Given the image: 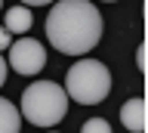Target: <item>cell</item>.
Here are the masks:
<instances>
[{
	"label": "cell",
	"mask_w": 148,
	"mask_h": 133,
	"mask_svg": "<svg viewBox=\"0 0 148 133\" xmlns=\"http://www.w3.org/2000/svg\"><path fill=\"white\" fill-rule=\"evenodd\" d=\"M105 22L90 0H56L46 16V37L65 56H83L102 40Z\"/></svg>",
	"instance_id": "obj_1"
},
{
	"label": "cell",
	"mask_w": 148,
	"mask_h": 133,
	"mask_svg": "<svg viewBox=\"0 0 148 133\" xmlns=\"http://www.w3.org/2000/svg\"><path fill=\"white\" fill-rule=\"evenodd\" d=\"M22 118L34 127H56L68 112V93L53 81H37L22 93Z\"/></svg>",
	"instance_id": "obj_2"
},
{
	"label": "cell",
	"mask_w": 148,
	"mask_h": 133,
	"mask_svg": "<svg viewBox=\"0 0 148 133\" xmlns=\"http://www.w3.org/2000/svg\"><path fill=\"white\" fill-rule=\"evenodd\" d=\"M65 93L80 105H99L111 93V71L96 59H77L65 74Z\"/></svg>",
	"instance_id": "obj_3"
},
{
	"label": "cell",
	"mask_w": 148,
	"mask_h": 133,
	"mask_svg": "<svg viewBox=\"0 0 148 133\" xmlns=\"http://www.w3.org/2000/svg\"><path fill=\"white\" fill-rule=\"evenodd\" d=\"M46 65V50L40 40L34 37H22L9 43V68L18 74H37Z\"/></svg>",
	"instance_id": "obj_4"
},
{
	"label": "cell",
	"mask_w": 148,
	"mask_h": 133,
	"mask_svg": "<svg viewBox=\"0 0 148 133\" xmlns=\"http://www.w3.org/2000/svg\"><path fill=\"white\" fill-rule=\"evenodd\" d=\"M31 25H34V16H31V10H28L25 3L6 10V16H3V28H6L9 34H28Z\"/></svg>",
	"instance_id": "obj_5"
},
{
	"label": "cell",
	"mask_w": 148,
	"mask_h": 133,
	"mask_svg": "<svg viewBox=\"0 0 148 133\" xmlns=\"http://www.w3.org/2000/svg\"><path fill=\"white\" fill-rule=\"evenodd\" d=\"M120 121H123L127 130L142 133L145 130V102L142 99H127V102L120 105Z\"/></svg>",
	"instance_id": "obj_6"
},
{
	"label": "cell",
	"mask_w": 148,
	"mask_h": 133,
	"mask_svg": "<svg viewBox=\"0 0 148 133\" xmlns=\"http://www.w3.org/2000/svg\"><path fill=\"white\" fill-rule=\"evenodd\" d=\"M22 130V112L0 96V133H18Z\"/></svg>",
	"instance_id": "obj_7"
},
{
	"label": "cell",
	"mask_w": 148,
	"mask_h": 133,
	"mask_svg": "<svg viewBox=\"0 0 148 133\" xmlns=\"http://www.w3.org/2000/svg\"><path fill=\"white\" fill-rule=\"evenodd\" d=\"M83 130H86V133H96V130H99V133H108L111 127H108V121H102V118H90V121L83 124Z\"/></svg>",
	"instance_id": "obj_8"
},
{
	"label": "cell",
	"mask_w": 148,
	"mask_h": 133,
	"mask_svg": "<svg viewBox=\"0 0 148 133\" xmlns=\"http://www.w3.org/2000/svg\"><path fill=\"white\" fill-rule=\"evenodd\" d=\"M9 43H12V34L6 28H0V50H9Z\"/></svg>",
	"instance_id": "obj_9"
},
{
	"label": "cell",
	"mask_w": 148,
	"mask_h": 133,
	"mask_svg": "<svg viewBox=\"0 0 148 133\" xmlns=\"http://www.w3.org/2000/svg\"><path fill=\"white\" fill-rule=\"evenodd\" d=\"M136 65H139V71H145V47L136 50Z\"/></svg>",
	"instance_id": "obj_10"
},
{
	"label": "cell",
	"mask_w": 148,
	"mask_h": 133,
	"mask_svg": "<svg viewBox=\"0 0 148 133\" xmlns=\"http://www.w3.org/2000/svg\"><path fill=\"white\" fill-rule=\"evenodd\" d=\"M18 3H25V6H49L56 0H18Z\"/></svg>",
	"instance_id": "obj_11"
},
{
	"label": "cell",
	"mask_w": 148,
	"mask_h": 133,
	"mask_svg": "<svg viewBox=\"0 0 148 133\" xmlns=\"http://www.w3.org/2000/svg\"><path fill=\"white\" fill-rule=\"evenodd\" d=\"M3 84H6V59L0 56V87H3Z\"/></svg>",
	"instance_id": "obj_12"
},
{
	"label": "cell",
	"mask_w": 148,
	"mask_h": 133,
	"mask_svg": "<svg viewBox=\"0 0 148 133\" xmlns=\"http://www.w3.org/2000/svg\"><path fill=\"white\" fill-rule=\"evenodd\" d=\"M105 3H114V0H105Z\"/></svg>",
	"instance_id": "obj_13"
},
{
	"label": "cell",
	"mask_w": 148,
	"mask_h": 133,
	"mask_svg": "<svg viewBox=\"0 0 148 133\" xmlns=\"http://www.w3.org/2000/svg\"><path fill=\"white\" fill-rule=\"evenodd\" d=\"M0 6H3V0H0Z\"/></svg>",
	"instance_id": "obj_14"
}]
</instances>
